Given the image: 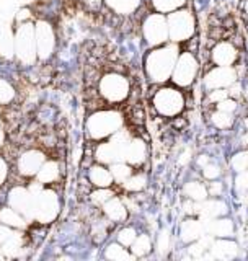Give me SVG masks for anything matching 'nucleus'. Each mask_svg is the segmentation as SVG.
Masks as SVG:
<instances>
[{
    "label": "nucleus",
    "mask_w": 248,
    "mask_h": 261,
    "mask_svg": "<svg viewBox=\"0 0 248 261\" xmlns=\"http://www.w3.org/2000/svg\"><path fill=\"white\" fill-rule=\"evenodd\" d=\"M178 56V44L171 43V41L162 46L152 47L144 59V70L147 79L152 84H163V82L171 79Z\"/></svg>",
    "instance_id": "nucleus-1"
},
{
    "label": "nucleus",
    "mask_w": 248,
    "mask_h": 261,
    "mask_svg": "<svg viewBox=\"0 0 248 261\" xmlns=\"http://www.w3.org/2000/svg\"><path fill=\"white\" fill-rule=\"evenodd\" d=\"M124 126V116L122 113L118 110H98L95 113H92L87 119V134L92 141L102 142L110 139L114 133Z\"/></svg>",
    "instance_id": "nucleus-2"
},
{
    "label": "nucleus",
    "mask_w": 248,
    "mask_h": 261,
    "mask_svg": "<svg viewBox=\"0 0 248 261\" xmlns=\"http://www.w3.org/2000/svg\"><path fill=\"white\" fill-rule=\"evenodd\" d=\"M13 49L15 57L21 65L30 67L38 61L36 54V41H35V21L16 23L13 31Z\"/></svg>",
    "instance_id": "nucleus-3"
},
{
    "label": "nucleus",
    "mask_w": 248,
    "mask_h": 261,
    "mask_svg": "<svg viewBox=\"0 0 248 261\" xmlns=\"http://www.w3.org/2000/svg\"><path fill=\"white\" fill-rule=\"evenodd\" d=\"M61 199L53 188L44 186L38 194L33 196V212L31 220H36L38 224H51L59 216Z\"/></svg>",
    "instance_id": "nucleus-4"
},
{
    "label": "nucleus",
    "mask_w": 248,
    "mask_h": 261,
    "mask_svg": "<svg viewBox=\"0 0 248 261\" xmlns=\"http://www.w3.org/2000/svg\"><path fill=\"white\" fill-rule=\"evenodd\" d=\"M168 21V36L171 43H185L191 39L196 33V16L188 8H180L167 15Z\"/></svg>",
    "instance_id": "nucleus-5"
},
{
    "label": "nucleus",
    "mask_w": 248,
    "mask_h": 261,
    "mask_svg": "<svg viewBox=\"0 0 248 261\" xmlns=\"http://www.w3.org/2000/svg\"><path fill=\"white\" fill-rule=\"evenodd\" d=\"M131 84L126 75L119 72H108L98 82V93L106 103L118 105L129 96Z\"/></svg>",
    "instance_id": "nucleus-6"
},
{
    "label": "nucleus",
    "mask_w": 248,
    "mask_h": 261,
    "mask_svg": "<svg viewBox=\"0 0 248 261\" xmlns=\"http://www.w3.org/2000/svg\"><path fill=\"white\" fill-rule=\"evenodd\" d=\"M152 105L160 116L173 118L183 111L185 96L175 87H163L157 90V93L152 98Z\"/></svg>",
    "instance_id": "nucleus-7"
},
{
    "label": "nucleus",
    "mask_w": 248,
    "mask_h": 261,
    "mask_svg": "<svg viewBox=\"0 0 248 261\" xmlns=\"http://www.w3.org/2000/svg\"><path fill=\"white\" fill-rule=\"evenodd\" d=\"M142 36L147 46H151V47H157V46L168 43L170 36H168L167 15L159 13V12L148 13L142 23Z\"/></svg>",
    "instance_id": "nucleus-8"
},
{
    "label": "nucleus",
    "mask_w": 248,
    "mask_h": 261,
    "mask_svg": "<svg viewBox=\"0 0 248 261\" xmlns=\"http://www.w3.org/2000/svg\"><path fill=\"white\" fill-rule=\"evenodd\" d=\"M35 41H36V54L38 61H49L56 51V30L51 21L38 20L35 23Z\"/></svg>",
    "instance_id": "nucleus-9"
},
{
    "label": "nucleus",
    "mask_w": 248,
    "mask_h": 261,
    "mask_svg": "<svg viewBox=\"0 0 248 261\" xmlns=\"http://www.w3.org/2000/svg\"><path fill=\"white\" fill-rule=\"evenodd\" d=\"M197 73V59L193 53H180L175 69L171 73V82L177 87L186 88L194 82Z\"/></svg>",
    "instance_id": "nucleus-10"
},
{
    "label": "nucleus",
    "mask_w": 248,
    "mask_h": 261,
    "mask_svg": "<svg viewBox=\"0 0 248 261\" xmlns=\"http://www.w3.org/2000/svg\"><path fill=\"white\" fill-rule=\"evenodd\" d=\"M46 160L47 157L43 150L36 149V147L35 149H27L18 155V159H16V171H18V175L24 178H35L41 165H43Z\"/></svg>",
    "instance_id": "nucleus-11"
},
{
    "label": "nucleus",
    "mask_w": 248,
    "mask_h": 261,
    "mask_svg": "<svg viewBox=\"0 0 248 261\" xmlns=\"http://www.w3.org/2000/svg\"><path fill=\"white\" fill-rule=\"evenodd\" d=\"M7 204L16 209L18 212L27 217L31 219L33 212V194L30 193L28 186H12L7 193Z\"/></svg>",
    "instance_id": "nucleus-12"
},
{
    "label": "nucleus",
    "mask_w": 248,
    "mask_h": 261,
    "mask_svg": "<svg viewBox=\"0 0 248 261\" xmlns=\"http://www.w3.org/2000/svg\"><path fill=\"white\" fill-rule=\"evenodd\" d=\"M237 82V70L234 67H222V65H216L211 69L204 77V87L209 90L216 88H229L232 84Z\"/></svg>",
    "instance_id": "nucleus-13"
},
{
    "label": "nucleus",
    "mask_w": 248,
    "mask_h": 261,
    "mask_svg": "<svg viewBox=\"0 0 248 261\" xmlns=\"http://www.w3.org/2000/svg\"><path fill=\"white\" fill-rule=\"evenodd\" d=\"M124 149L121 144H118L113 139H106V141H102L96 145L95 149V160L98 163H103V165H113V163L124 160Z\"/></svg>",
    "instance_id": "nucleus-14"
},
{
    "label": "nucleus",
    "mask_w": 248,
    "mask_h": 261,
    "mask_svg": "<svg viewBox=\"0 0 248 261\" xmlns=\"http://www.w3.org/2000/svg\"><path fill=\"white\" fill-rule=\"evenodd\" d=\"M237 59H238L237 47L232 43H229V41H220L211 51V61L216 65H222V67H234Z\"/></svg>",
    "instance_id": "nucleus-15"
},
{
    "label": "nucleus",
    "mask_w": 248,
    "mask_h": 261,
    "mask_svg": "<svg viewBox=\"0 0 248 261\" xmlns=\"http://www.w3.org/2000/svg\"><path fill=\"white\" fill-rule=\"evenodd\" d=\"M147 159V144L144 139L134 137L129 141V144L124 149V162H128L132 167H139L142 165Z\"/></svg>",
    "instance_id": "nucleus-16"
},
{
    "label": "nucleus",
    "mask_w": 248,
    "mask_h": 261,
    "mask_svg": "<svg viewBox=\"0 0 248 261\" xmlns=\"http://www.w3.org/2000/svg\"><path fill=\"white\" fill-rule=\"evenodd\" d=\"M103 214L106 216V219L110 220V222H114V224H122L126 222L128 217H129V211H128V206L124 204L122 199H119L116 194L110 198L106 201L103 206Z\"/></svg>",
    "instance_id": "nucleus-17"
},
{
    "label": "nucleus",
    "mask_w": 248,
    "mask_h": 261,
    "mask_svg": "<svg viewBox=\"0 0 248 261\" xmlns=\"http://www.w3.org/2000/svg\"><path fill=\"white\" fill-rule=\"evenodd\" d=\"M206 233L212 235L214 239H230L234 235V222L227 217H216L204 220Z\"/></svg>",
    "instance_id": "nucleus-18"
},
{
    "label": "nucleus",
    "mask_w": 248,
    "mask_h": 261,
    "mask_svg": "<svg viewBox=\"0 0 248 261\" xmlns=\"http://www.w3.org/2000/svg\"><path fill=\"white\" fill-rule=\"evenodd\" d=\"M88 181L95 188H111L114 185V178L108 165L96 162L88 168Z\"/></svg>",
    "instance_id": "nucleus-19"
},
{
    "label": "nucleus",
    "mask_w": 248,
    "mask_h": 261,
    "mask_svg": "<svg viewBox=\"0 0 248 261\" xmlns=\"http://www.w3.org/2000/svg\"><path fill=\"white\" fill-rule=\"evenodd\" d=\"M206 233V225L203 219H186L180 228L181 240L185 243H193Z\"/></svg>",
    "instance_id": "nucleus-20"
},
{
    "label": "nucleus",
    "mask_w": 248,
    "mask_h": 261,
    "mask_svg": "<svg viewBox=\"0 0 248 261\" xmlns=\"http://www.w3.org/2000/svg\"><path fill=\"white\" fill-rule=\"evenodd\" d=\"M226 214H227V204L217 198L204 199L200 202V212H197V216H201L203 220L222 217Z\"/></svg>",
    "instance_id": "nucleus-21"
},
{
    "label": "nucleus",
    "mask_w": 248,
    "mask_h": 261,
    "mask_svg": "<svg viewBox=\"0 0 248 261\" xmlns=\"http://www.w3.org/2000/svg\"><path fill=\"white\" fill-rule=\"evenodd\" d=\"M61 176V165L57 160H46L43 165H41L39 171L36 173L35 179L39 181L44 186H51L54 185Z\"/></svg>",
    "instance_id": "nucleus-22"
},
{
    "label": "nucleus",
    "mask_w": 248,
    "mask_h": 261,
    "mask_svg": "<svg viewBox=\"0 0 248 261\" xmlns=\"http://www.w3.org/2000/svg\"><path fill=\"white\" fill-rule=\"evenodd\" d=\"M27 217H24L21 212H18L16 209H13L12 206H0V222L15 228V230H21V228L27 227Z\"/></svg>",
    "instance_id": "nucleus-23"
},
{
    "label": "nucleus",
    "mask_w": 248,
    "mask_h": 261,
    "mask_svg": "<svg viewBox=\"0 0 248 261\" xmlns=\"http://www.w3.org/2000/svg\"><path fill=\"white\" fill-rule=\"evenodd\" d=\"M209 251L212 253L214 258L229 259V258H234L237 255L238 247H237L235 242L229 240V239H214Z\"/></svg>",
    "instance_id": "nucleus-24"
},
{
    "label": "nucleus",
    "mask_w": 248,
    "mask_h": 261,
    "mask_svg": "<svg viewBox=\"0 0 248 261\" xmlns=\"http://www.w3.org/2000/svg\"><path fill=\"white\" fill-rule=\"evenodd\" d=\"M103 4L106 5V8H110L113 13L128 16L137 10L140 5V0H103Z\"/></svg>",
    "instance_id": "nucleus-25"
},
{
    "label": "nucleus",
    "mask_w": 248,
    "mask_h": 261,
    "mask_svg": "<svg viewBox=\"0 0 248 261\" xmlns=\"http://www.w3.org/2000/svg\"><path fill=\"white\" fill-rule=\"evenodd\" d=\"M129 250H131L132 256H134V258H142V256L148 255V253L152 251V240H151V237L145 235V233L137 235V239L129 247Z\"/></svg>",
    "instance_id": "nucleus-26"
},
{
    "label": "nucleus",
    "mask_w": 248,
    "mask_h": 261,
    "mask_svg": "<svg viewBox=\"0 0 248 261\" xmlns=\"http://www.w3.org/2000/svg\"><path fill=\"white\" fill-rule=\"evenodd\" d=\"M185 194L188 199L196 201V202H201L204 199L209 198V191H208V186H204L200 181H189L185 185Z\"/></svg>",
    "instance_id": "nucleus-27"
},
{
    "label": "nucleus",
    "mask_w": 248,
    "mask_h": 261,
    "mask_svg": "<svg viewBox=\"0 0 248 261\" xmlns=\"http://www.w3.org/2000/svg\"><path fill=\"white\" fill-rule=\"evenodd\" d=\"M0 56L4 57H13V31L8 27H0Z\"/></svg>",
    "instance_id": "nucleus-28"
},
{
    "label": "nucleus",
    "mask_w": 248,
    "mask_h": 261,
    "mask_svg": "<svg viewBox=\"0 0 248 261\" xmlns=\"http://www.w3.org/2000/svg\"><path fill=\"white\" fill-rule=\"evenodd\" d=\"M105 258L106 259H113V261H126V259H131L134 256H132L131 251H128V247H124V245L116 242V243H111V245L106 247Z\"/></svg>",
    "instance_id": "nucleus-29"
},
{
    "label": "nucleus",
    "mask_w": 248,
    "mask_h": 261,
    "mask_svg": "<svg viewBox=\"0 0 248 261\" xmlns=\"http://www.w3.org/2000/svg\"><path fill=\"white\" fill-rule=\"evenodd\" d=\"M110 170H111V175L114 178V183H124L132 173H134V167L129 165V163L124 162V160L110 165Z\"/></svg>",
    "instance_id": "nucleus-30"
},
{
    "label": "nucleus",
    "mask_w": 248,
    "mask_h": 261,
    "mask_svg": "<svg viewBox=\"0 0 248 261\" xmlns=\"http://www.w3.org/2000/svg\"><path fill=\"white\" fill-rule=\"evenodd\" d=\"M186 5V0H152V7L155 12L168 15L175 10H180Z\"/></svg>",
    "instance_id": "nucleus-31"
},
{
    "label": "nucleus",
    "mask_w": 248,
    "mask_h": 261,
    "mask_svg": "<svg viewBox=\"0 0 248 261\" xmlns=\"http://www.w3.org/2000/svg\"><path fill=\"white\" fill-rule=\"evenodd\" d=\"M16 96V90L8 79L0 77V106L10 105Z\"/></svg>",
    "instance_id": "nucleus-32"
},
{
    "label": "nucleus",
    "mask_w": 248,
    "mask_h": 261,
    "mask_svg": "<svg viewBox=\"0 0 248 261\" xmlns=\"http://www.w3.org/2000/svg\"><path fill=\"white\" fill-rule=\"evenodd\" d=\"M122 188L126 190L128 193H139V191H142L145 185H147V178L144 173H132L126 181L121 183Z\"/></svg>",
    "instance_id": "nucleus-33"
},
{
    "label": "nucleus",
    "mask_w": 248,
    "mask_h": 261,
    "mask_svg": "<svg viewBox=\"0 0 248 261\" xmlns=\"http://www.w3.org/2000/svg\"><path fill=\"white\" fill-rule=\"evenodd\" d=\"M211 121H212V124L216 127H219V129H229L230 126L234 124V113L216 110L212 113Z\"/></svg>",
    "instance_id": "nucleus-34"
},
{
    "label": "nucleus",
    "mask_w": 248,
    "mask_h": 261,
    "mask_svg": "<svg viewBox=\"0 0 248 261\" xmlns=\"http://www.w3.org/2000/svg\"><path fill=\"white\" fill-rule=\"evenodd\" d=\"M114 193L111 188H96V190L90 194V201H92V204H95V206H103V204L108 201L110 198H113Z\"/></svg>",
    "instance_id": "nucleus-35"
},
{
    "label": "nucleus",
    "mask_w": 248,
    "mask_h": 261,
    "mask_svg": "<svg viewBox=\"0 0 248 261\" xmlns=\"http://www.w3.org/2000/svg\"><path fill=\"white\" fill-rule=\"evenodd\" d=\"M137 239V232L134 227H122L121 230L118 232V242L121 245H124V247H131L132 243H134V240Z\"/></svg>",
    "instance_id": "nucleus-36"
},
{
    "label": "nucleus",
    "mask_w": 248,
    "mask_h": 261,
    "mask_svg": "<svg viewBox=\"0 0 248 261\" xmlns=\"http://www.w3.org/2000/svg\"><path fill=\"white\" fill-rule=\"evenodd\" d=\"M232 168L237 171V173H240V171H248V152L243 150V152H238L232 157Z\"/></svg>",
    "instance_id": "nucleus-37"
},
{
    "label": "nucleus",
    "mask_w": 248,
    "mask_h": 261,
    "mask_svg": "<svg viewBox=\"0 0 248 261\" xmlns=\"http://www.w3.org/2000/svg\"><path fill=\"white\" fill-rule=\"evenodd\" d=\"M203 175L206 179H209V181H214V179H217L220 176V168L216 165V163H208V165L203 167Z\"/></svg>",
    "instance_id": "nucleus-38"
},
{
    "label": "nucleus",
    "mask_w": 248,
    "mask_h": 261,
    "mask_svg": "<svg viewBox=\"0 0 248 261\" xmlns=\"http://www.w3.org/2000/svg\"><path fill=\"white\" fill-rule=\"evenodd\" d=\"M8 178H10V163L0 155V188L8 181Z\"/></svg>",
    "instance_id": "nucleus-39"
},
{
    "label": "nucleus",
    "mask_w": 248,
    "mask_h": 261,
    "mask_svg": "<svg viewBox=\"0 0 248 261\" xmlns=\"http://www.w3.org/2000/svg\"><path fill=\"white\" fill-rule=\"evenodd\" d=\"M170 233L167 230L160 232L159 239H157V250H159L160 253H167L170 250Z\"/></svg>",
    "instance_id": "nucleus-40"
},
{
    "label": "nucleus",
    "mask_w": 248,
    "mask_h": 261,
    "mask_svg": "<svg viewBox=\"0 0 248 261\" xmlns=\"http://www.w3.org/2000/svg\"><path fill=\"white\" fill-rule=\"evenodd\" d=\"M216 110L227 111V113H235V110H237V101L234 100L232 96H229V98H226V100L216 103Z\"/></svg>",
    "instance_id": "nucleus-41"
},
{
    "label": "nucleus",
    "mask_w": 248,
    "mask_h": 261,
    "mask_svg": "<svg viewBox=\"0 0 248 261\" xmlns=\"http://www.w3.org/2000/svg\"><path fill=\"white\" fill-rule=\"evenodd\" d=\"M229 90L227 88H216V90H211L209 93V100L212 103H219L222 100H226V98H229Z\"/></svg>",
    "instance_id": "nucleus-42"
},
{
    "label": "nucleus",
    "mask_w": 248,
    "mask_h": 261,
    "mask_svg": "<svg viewBox=\"0 0 248 261\" xmlns=\"http://www.w3.org/2000/svg\"><path fill=\"white\" fill-rule=\"evenodd\" d=\"M16 230L15 228H12V227H8V225H5V224H2L0 222V247L8 240V239H12V235L15 233Z\"/></svg>",
    "instance_id": "nucleus-43"
},
{
    "label": "nucleus",
    "mask_w": 248,
    "mask_h": 261,
    "mask_svg": "<svg viewBox=\"0 0 248 261\" xmlns=\"http://www.w3.org/2000/svg\"><path fill=\"white\" fill-rule=\"evenodd\" d=\"M235 186L238 191L248 190V171H240V173H238V176L235 178Z\"/></svg>",
    "instance_id": "nucleus-44"
},
{
    "label": "nucleus",
    "mask_w": 248,
    "mask_h": 261,
    "mask_svg": "<svg viewBox=\"0 0 248 261\" xmlns=\"http://www.w3.org/2000/svg\"><path fill=\"white\" fill-rule=\"evenodd\" d=\"M208 191H209V196H212V198H216V196H220V193H222V185L214 179L212 183H209Z\"/></svg>",
    "instance_id": "nucleus-45"
},
{
    "label": "nucleus",
    "mask_w": 248,
    "mask_h": 261,
    "mask_svg": "<svg viewBox=\"0 0 248 261\" xmlns=\"http://www.w3.org/2000/svg\"><path fill=\"white\" fill-rule=\"evenodd\" d=\"M209 162H211V160H209V157H206V155H201V157L197 159V165H200V167L203 168L204 165H208Z\"/></svg>",
    "instance_id": "nucleus-46"
},
{
    "label": "nucleus",
    "mask_w": 248,
    "mask_h": 261,
    "mask_svg": "<svg viewBox=\"0 0 248 261\" xmlns=\"http://www.w3.org/2000/svg\"><path fill=\"white\" fill-rule=\"evenodd\" d=\"M5 139H7V136H5V133H4V129L0 127V149L5 145Z\"/></svg>",
    "instance_id": "nucleus-47"
},
{
    "label": "nucleus",
    "mask_w": 248,
    "mask_h": 261,
    "mask_svg": "<svg viewBox=\"0 0 248 261\" xmlns=\"http://www.w3.org/2000/svg\"><path fill=\"white\" fill-rule=\"evenodd\" d=\"M243 96H245V100H246V103H248V84H246L245 88H243Z\"/></svg>",
    "instance_id": "nucleus-48"
},
{
    "label": "nucleus",
    "mask_w": 248,
    "mask_h": 261,
    "mask_svg": "<svg viewBox=\"0 0 248 261\" xmlns=\"http://www.w3.org/2000/svg\"><path fill=\"white\" fill-rule=\"evenodd\" d=\"M245 13L248 15V0H246V2H245Z\"/></svg>",
    "instance_id": "nucleus-49"
}]
</instances>
